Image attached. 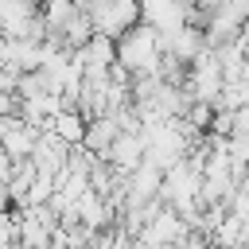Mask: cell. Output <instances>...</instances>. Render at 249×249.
I'll return each instance as SVG.
<instances>
[{
	"mask_svg": "<svg viewBox=\"0 0 249 249\" xmlns=\"http://www.w3.org/2000/svg\"><path fill=\"white\" fill-rule=\"evenodd\" d=\"M160 54H163L160 31H152V27H144V23H136V27H128L124 35L113 39V62H117L121 70H128L132 78H136V74H156Z\"/></svg>",
	"mask_w": 249,
	"mask_h": 249,
	"instance_id": "6da1fadb",
	"label": "cell"
},
{
	"mask_svg": "<svg viewBox=\"0 0 249 249\" xmlns=\"http://www.w3.org/2000/svg\"><path fill=\"white\" fill-rule=\"evenodd\" d=\"M113 171H121V175H132L136 167H140V160H144V144H140V136H124V132H117V140L105 148V156H101Z\"/></svg>",
	"mask_w": 249,
	"mask_h": 249,
	"instance_id": "7a4b0ae2",
	"label": "cell"
},
{
	"mask_svg": "<svg viewBox=\"0 0 249 249\" xmlns=\"http://www.w3.org/2000/svg\"><path fill=\"white\" fill-rule=\"evenodd\" d=\"M47 132H51V136H58L66 148H78V144H82V132H86V121H82L74 109H62L58 117H51Z\"/></svg>",
	"mask_w": 249,
	"mask_h": 249,
	"instance_id": "3957f363",
	"label": "cell"
}]
</instances>
